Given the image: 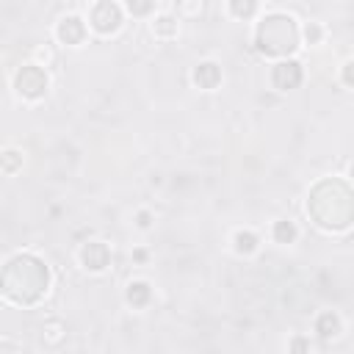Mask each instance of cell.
<instances>
[{"label":"cell","mask_w":354,"mask_h":354,"mask_svg":"<svg viewBox=\"0 0 354 354\" xmlns=\"http://www.w3.org/2000/svg\"><path fill=\"white\" fill-rule=\"evenodd\" d=\"M50 266L36 252H14L0 266V293L17 307L39 304L50 293Z\"/></svg>","instance_id":"6da1fadb"},{"label":"cell","mask_w":354,"mask_h":354,"mask_svg":"<svg viewBox=\"0 0 354 354\" xmlns=\"http://www.w3.org/2000/svg\"><path fill=\"white\" fill-rule=\"evenodd\" d=\"M307 216L326 232H346L351 227V188L346 180L326 177L307 194Z\"/></svg>","instance_id":"7a4b0ae2"},{"label":"cell","mask_w":354,"mask_h":354,"mask_svg":"<svg viewBox=\"0 0 354 354\" xmlns=\"http://www.w3.org/2000/svg\"><path fill=\"white\" fill-rule=\"evenodd\" d=\"M254 47L266 58H293V53L301 47L299 22L285 11L263 14L254 28Z\"/></svg>","instance_id":"3957f363"},{"label":"cell","mask_w":354,"mask_h":354,"mask_svg":"<svg viewBox=\"0 0 354 354\" xmlns=\"http://www.w3.org/2000/svg\"><path fill=\"white\" fill-rule=\"evenodd\" d=\"M47 88H50V75H47V69L39 66L36 61H28V64H22V66L14 72V91H17V97H22V100L36 102V100H41V97L47 94Z\"/></svg>","instance_id":"277c9868"},{"label":"cell","mask_w":354,"mask_h":354,"mask_svg":"<svg viewBox=\"0 0 354 354\" xmlns=\"http://www.w3.org/2000/svg\"><path fill=\"white\" fill-rule=\"evenodd\" d=\"M86 25L97 33V36H113L119 33V28L124 25V8L116 0H94L88 8V19Z\"/></svg>","instance_id":"5b68a950"},{"label":"cell","mask_w":354,"mask_h":354,"mask_svg":"<svg viewBox=\"0 0 354 354\" xmlns=\"http://www.w3.org/2000/svg\"><path fill=\"white\" fill-rule=\"evenodd\" d=\"M77 260H80V266H83L86 271H91V274H102V271L111 266V246H108L105 241L91 238V241L80 243V249H77Z\"/></svg>","instance_id":"8992f818"},{"label":"cell","mask_w":354,"mask_h":354,"mask_svg":"<svg viewBox=\"0 0 354 354\" xmlns=\"http://www.w3.org/2000/svg\"><path fill=\"white\" fill-rule=\"evenodd\" d=\"M88 36V25L80 14H64L58 22H55V39L64 44V47H80Z\"/></svg>","instance_id":"52a82bcc"},{"label":"cell","mask_w":354,"mask_h":354,"mask_svg":"<svg viewBox=\"0 0 354 354\" xmlns=\"http://www.w3.org/2000/svg\"><path fill=\"white\" fill-rule=\"evenodd\" d=\"M301 80H304V69L296 58H279L271 66V86L277 91H290L296 86H301Z\"/></svg>","instance_id":"ba28073f"},{"label":"cell","mask_w":354,"mask_h":354,"mask_svg":"<svg viewBox=\"0 0 354 354\" xmlns=\"http://www.w3.org/2000/svg\"><path fill=\"white\" fill-rule=\"evenodd\" d=\"M221 77L224 75H221V66L216 61H199L194 66V72H191V83L196 88H202V91H216L218 83H221Z\"/></svg>","instance_id":"9c48e42d"},{"label":"cell","mask_w":354,"mask_h":354,"mask_svg":"<svg viewBox=\"0 0 354 354\" xmlns=\"http://www.w3.org/2000/svg\"><path fill=\"white\" fill-rule=\"evenodd\" d=\"M149 33H152L158 41H174L177 33H180V19H177V14H155L152 22H149Z\"/></svg>","instance_id":"30bf717a"},{"label":"cell","mask_w":354,"mask_h":354,"mask_svg":"<svg viewBox=\"0 0 354 354\" xmlns=\"http://www.w3.org/2000/svg\"><path fill=\"white\" fill-rule=\"evenodd\" d=\"M313 329H315V335H318L321 340H335V337H340V332H343V318H340L335 310H324V313L315 315Z\"/></svg>","instance_id":"8fae6325"},{"label":"cell","mask_w":354,"mask_h":354,"mask_svg":"<svg viewBox=\"0 0 354 354\" xmlns=\"http://www.w3.org/2000/svg\"><path fill=\"white\" fill-rule=\"evenodd\" d=\"M124 301H127L130 307H136V310H144V307L152 301V285H149L147 279H133V282H127V288H124Z\"/></svg>","instance_id":"7c38bea8"},{"label":"cell","mask_w":354,"mask_h":354,"mask_svg":"<svg viewBox=\"0 0 354 354\" xmlns=\"http://www.w3.org/2000/svg\"><path fill=\"white\" fill-rule=\"evenodd\" d=\"M257 249H260L257 232H252V230H235V235H232V252H235V254L249 257V254H254Z\"/></svg>","instance_id":"4fadbf2b"},{"label":"cell","mask_w":354,"mask_h":354,"mask_svg":"<svg viewBox=\"0 0 354 354\" xmlns=\"http://www.w3.org/2000/svg\"><path fill=\"white\" fill-rule=\"evenodd\" d=\"M22 163H25L22 149H17V147H6V149H0V174L14 177V174L22 169Z\"/></svg>","instance_id":"5bb4252c"},{"label":"cell","mask_w":354,"mask_h":354,"mask_svg":"<svg viewBox=\"0 0 354 354\" xmlns=\"http://www.w3.org/2000/svg\"><path fill=\"white\" fill-rule=\"evenodd\" d=\"M271 238H274L277 243H282V246L296 243V238H299V227H296L290 218H277V221L271 224Z\"/></svg>","instance_id":"9a60e30c"},{"label":"cell","mask_w":354,"mask_h":354,"mask_svg":"<svg viewBox=\"0 0 354 354\" xmlns=\"http://www.w3.org/2000/svg\"><path fill=\"white\" fill-rule=\"evenodd\" d=\"M227 8L235 19H252L260 11V0H227Z\"/></svg>","instance_id":"2e32d148"},{"label":"cell","mask_w":354,"mask_h":354,"mask_svg":"<svg viewBox=\"0 0 354 354\" xmlns=\"http://www.w3.org/2000/svg\"><path fill=\"white\" fill-rule=\"evenodd\" d=\"M205 14V0H177V19H199Z\"/></svg>","instance_id":"e0dca14e"},{"label":"cell","mask_w":354,"mask_h":354,"mask_svg":"<svg viewBox=\"0 0 354 354\" xmlns=\"http://www.w3.org/2000/svg\"><path fill=\"white\" fill-rule=\"evenodd\" d=\"M64 337H66V326H64V321L53 318V321H47V324H44V329H41V340H44V343L58 346Z\"/></svg>","instance_id":"ac0fdd59"},{"label":"cell","mask_w":354,"mask_h":354,"mask_svg":"<svg viewBox=\"0 0 354 354\" xmlns=\"http://www.w3.org/2000/svg\"><path fill=\"white\" fill-rule=\"evenodd\" d=\"M130 17H149L155 11V0H124L122 6Z\"/></svg>","instance_id":"d6986e66"},{"label":"cell","mask_w":354,"mask_h":354,"mask_svg":"<svg viewBox=\"0 0 354 354\" xmlns=\"http://www.w3.org/2000/svg\"><path fill=\"white\" fill-rule=\"evenodd\" d=\"M299 36H301L304 44H321V39H324V28H321L318 22H307L304 28H299Z\"/></svg>","instance_id":"ffe728a7"},{"label":"cell","mask_w":354,"mask_h":354,"mask_svg":"<svg viewBox=\"0 0 354 354\" xmlns=\"http://www.w3.org/2000/svg\"><path fill=\"white\" fill-rule=\"evenodd\" d=\"M33 61H36L39 66H44V69L53 66V64H55V53H53V47H47V44H44V47H33Z\"/></svg>","instance_id":"44dd1931"},{"label":"cell","mask_w":354,"mask_h":354,"mask_svg":"<svg viewBox=\"0 0 354 354\" xmlns=\"http://www.w3.org/2000/svg\"><path fill=\"white\" fill-rule=\"evenodd\" d=\"M136 227L138 230H149L152 227V213L149 210H138L136 213Z\"/></svg>","instance_id":"7402d4cb"},{"label":"cell","mask_w":354,"mask_h":354,"mask_svg":"<svg viewBox=\"0 0 354 354\" xmlns=\"http://www.w3.org/2000/svg\"><path fill=\"white\" fill-rule=\"evenodd\" d=\"M313 346H310V340L307 337H293L290 343H288V351H310Z\"/></svg>","instance_id":"603a6c76"},{"label":"cell","mask_w":354,"mask_h":354,"mask_svg":"<svg viewBox=\"0 0 354 354\" xmlns=\"http://www.w3.org/2000/svg\"><path fill=\"white\" fill-rule=\"evenodd\" d=\"M351 66H354V61L346 58V61H343V86H346V88L354 86V80H351Z\"/></svg>","instance_id":"cb8c5ba5"}]
</instances>
